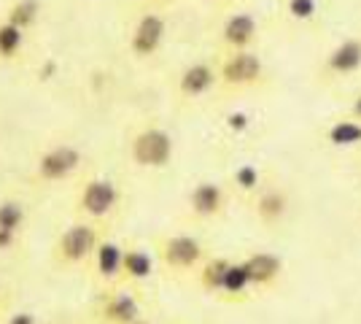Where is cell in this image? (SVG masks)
Listing matches in <instances>:
<instances>
[{"label":"cell","instance_id":"obj_2","mask_svg":"<svg viewBox=\"0 0 361 324\" xmlns=\"http://www.w3.org/2000/svg\"><path fill=\"white\" fill-rule=\"evenodd\" d=\"M216 73H219V81L229 90H251L264 78V62L251 49L229 52Z\"/></svg>","mask_w":361,"mask_h":324},{"label":"cell","instance_id":"obj_25","mask_svg":"<svg viewBox=\"0 0 361 324\" xmlns=\"http://www.w3.org/2000/svg\"><path fill=\"white\" fill-rule=\"evenodd\" d=\"M226 127H229L235 136H240V133H245V130L251 127V114H248V111H232V114L226 116Z\"/></svg>","mask_w":361,"mask_h":324},{"label":"cell","instance_id":"obj_23","mask_svg":"<svg viewBox=\"0 0 361 324\" xmlns=\"http://www.w3.org/2000/svg\"><path fill=\"white\" fill-rule=\"evenodd\" d=\"M226 265H229V260H224V257H213V260L202 263V268H200V281H202V287L208 292H219L221 289Z\"/></svg>","mask_w":361,"mask_h":324},{"label":"cell","instance_id":"obj_27","mask_svg":"<svg viewBox=\"0 0 361 324\" xmlns=\"http://www.w3.org/2000/svg\"><path fill=\"white\" fill-rule=\"evenodd\" d=\"M6 324H38V319H35L32 313H27V311H19V313H14Z\"/></svg>","mask_w":361,"mask_h":324},{"label":"cell","instance_id":"obj_9","mask_svg":"<svg viewBox=\"0 0 361 324\" xmlns=\"http://www.w3.org/2000/svg\"><path fill=\"white\" fill-rule=\"evenodd\" d=\"M259 35V22L251 11H235L224 19L221 30H219V41L221 47H226L229 52H243L251 49Z\"/></svg>","mask_w":361,"mask_h":324},{"label":"cell","instance_id":"obj_15","mask_svg":"<svg viewBox=\"0 0 361 324\" xmlns=\"http://www.w3.org/2000/svg\"><path fill=\"white\" fill-rule=\"evenodd\" d=\"M94 268L97 276L106 281H116L121 276V265H124V246L116 241H100L94 248Z\"/></svg>","mask_w":361,"mask_h":324},{"label":"cell","instance_id":"obj_24","mask_svg":"<svg viewBox=\"0 0 361 324\" xmlns=\"http://www.w3.org/2000/svg\"><path fill=\"white\" fill-rule=\"evenodd\" d=\"M286 14L294 22H310L318 14V0H288L286 3Z\"/></svg>","mask_w":361,"mask_h":324},{"label":"cell","instance_id":"obj_28","mask_svg":"<svg viewBox=\"0 0 361 324\" xmlns=\"http://www.w3.org/2000/svg\"><path fill=\"white\" fill-rule=\"evenodd\" d=\"M348 116H353V119L361 122V92H356V97H353V103L348 108Z\"/></svg>","mask_w":361,"mask_h":324},{"label":"cell","instance_id":"obj_20","mask_svg":"<svg viewBox=\"0 0 361 324\" xmlns=\"http://www.w3.org/2000/svg\"><path fill=\"white\" fill-rule=\"evenodd\" d=\"M25 47V30L16 28L11 22H3L0 25V57L3 60H14L16 54Z\"/></svg>","mask_w":361,"mask_h":324},{"label":"cell","instance_id":"obj_17","mask_svg":"<svg viewBox=\"0 0 361 324\" xmlns=\"http://www.w3.org/2000/svg\"><path fill=\"white\" fill-rule=\"evenodd\" d=\"M154 273V257L146 248H124V265H121V276L133 278V281H146Z\"/></svg>","mask_w":361,"mask_h":324},{"label":"cell","instance_id":"obj_30","mask_svg":"<svg viewBox=\"0 0 361 324\" xmlns=\"http://www.w3.org/2000/svg\"><path fill=\"white\" fill-rule=\"evenodd\" d=\"M208 3H221V0H208Z\"/></svg>","mask_w":361,"mask_h":324},{"label":"cell","instance_id":"obj_29","mask_svg":"<svg viewBox=\"0 0 361 324\" xmlns=\"http://www.w3.org/2000/svg\"><path fill=\"white\" fill-rule=\"evenodd\" d=\"M133 324H149V322H143V319H137V322H133Z\"/></svg>","mask_w":361,"mask_h":324},{"label":"cell","instance_id":"obj_26","mask_svg":"<svg viewBox=\"0 0 361 324\" xmlns=\"http://www.w3.org/2000/svg\"><path fill=\"white\" fill-rule=\"evenodd\" d=\"M16 241H19V235H16V232L0 230V251H8V248H14Z\"/></svg>","mask_w":361,"mask_h":324},{"label":"cell","instance_id":"obj_12","mask_svg":"<svg viewBox=\"0 0 361 324\" xmlns=\"http://www.w3.org/2000/svg\"><path fill=\"white\" fill-rule=\"evenodd\" d=\"M216 81H219V73H216V68L211 62H192V65H186L180 71L178 92L183 97H189V100H197V97L211 92L216 87Z\"/></svg>","mask_w":361,"mask_h":324},{"label":"cell","instance_id":"obj_16","mask_svg":"<svg viewBox=\"0 0 361 324\" xmlns=\"http://www.w3.org/2000/svg\"><path fill=\"white\" fill-rule=\"evenodd\" d=\"M326 140L334 149H356V146H361V122L353 116L331 122L326 127Z\"/></svg>","mask_w":361,"mask_h":324},{"label":"cell","instance_id":"obj_18","mask_svg":"<svg viewBox=\"0 0 361 324\" xmlns=\"http://www.w3.org/2000/svg\"><path fill=\"white\" fill-rule=\"evenodd\" d=\"M248 289H254V284H251V276H248L245 263H243V260L240 263H232V260H229L219 294H226V297H243Z\"/></svg>","mask_w":361,"mask_h":324},{"label":"cell","instance_id":"obj_13","mask_svg":"<svg viewBox=\"0 0 361 324\" xmlns=\"http://www.w3.org/2000/svg\"><path fill=\"white\" fill-rule=\"evenodd\" d=\"M245 268H248V276H251V284L256 287H272L281 273H283V263L272 254V251H254L251 257L243 260Z\"/></svg>","mask_w":361,"mask_h":324},{"label":"cell","instance_id":"obj_22","mask_svg":"<svg viewBox=\"0 0 361 324\" xmlns=\"http://www.w3.org/2000/svg\"><path fill=\"white\" fill-rule=\"evenodd\" d=\"M38 14H41V6H38L35 0H16L14 6L8 8V19H6V22H11L16 28L27 30V28L35 25Z\"/></svg>","mask_w":361,"mask_h":324},{"label":"cell","instance_id":"obj_1","mask_svg":"<svg viewBox=\"0 0 361 324\" xmlns=\"http://www.w3.org/2000/svg\"><path fill=\"white\" fill-rule=\"evenodd\" d=\"M176 155L173 136L162 127H143L130 140V160L143 170L167 168Z\"/></svg>","mask_w":361,"mask_h":324},{"label":"cell","instance_id":"obj_11","mask_svg":"<svg viewBox=\"0 0 361 324\" xmlns=\"http://www.w3.org/2000/svg\"><path fill=\"white\" fill-rule=\"evenodd\" d=\"M226 208V189L219 181H197L189 192V211L195 219H216Z\"/></svg>","mask_w":361,"mask_h":324},{"label":"cell","instance_id":"obj_10","mask_svg":"<svg viewBox=\"0 0 361 324\" xmlns=\"http://www.w3.org/2000/svg\"><path fill=\"white\" fill-rule=\"evenodd\" d=\"M326 78H348L361 71V38H345L329 49L321 65Z\"/></svg>","mask_w":361,"mask_h":324},{"label":"cell","instance_id":"obj_19","mask_svg":"<svg viewBox=\"0 0 361 324\" xmlns=\"http://www.w3.org/2000/svg\"><path fill=\"white\" fill-rule=\"evenodd\" d=\"M232 184L238 186L240 192H245V195H256L264 186V173L254 162H243L232 173Z\"/></svg>","mask_w":361,"mask_h":324},{"label":"cell","instance_id":"obj_6","mask_svg":"<svg viewBox=\"0 0 361 324\" xmlns=\"http://www.w3.org/2000/svg\"><path fill=\"white\" fill-rule=\"evenodd\" d=\"M167 35V22L162 14L157 11H149L143 14L135 22V28L130 32V52L135 54L137 60H146V57H154L162 44H165Z\"/></svg>","mask_w":361,"mask_h":324},{"label":"cell","instance_id":"obj_4","mask_svg":"<svg viewBox=\"0 0 361 324\" xmlns=\"http://www.w3.org/2000/svg\"><path fill=\"white\" fill-rule=\"evenodd\" d=\"M81 165V152L73 143H57L51 149H46L44 155L38 157L35 165V176L46 181V184H60L65 179H71Z\"/></svg>","mask_w":361,"mask_h":324},{"label":"cell","instance_id":"obj_8","mask_svg":"<svg viewBox=\"0 0 361 324\" xmlns=\"http://www.w3.org/2000/svg\"><path fill=\"white\" fill-rule=\"evenodd\" d=\"M291 200L288 192L278 184H264L254 198V214L264 227H278L288 219Z\"/></svg>","mask_w":361,"mask_h":324},{"label":"cell","instance_id":"obj_14","mask_svg":"<svg viewBox=\"0 0 361 324\" xmlns=\"http://www.w3.org/2000/svg\"><path fill=\"white\" fill-rule=\"evenodd\" d=\"M100 313L111 324H133L140 319V303L130 292H114L106 297Z\"/></svg>","mask_w":361,"mask_h":324},{"label":"cell","instance_id":"obj_31","mask_svg":"<svg viewBox=\"0 0 361 324\" xmlns=\"http://www.w3.org/2000/svg\"><path fill=\"white\" fill-rule=\"evenodd\" d=\"M157 3H165V0H157Z\"/></svg>","mask_w":361,"mask_h":324},{"label":"cell","instance_id":"obj_5","mask_svg":"<svg viewBox=\"0 0 361 324\" xmlns=\"http://www.w3.org/2000/svg\"><path fill=\"white\" fill-rule=\"evenodd\" d=\"M159 254H162V263H165L170 270H178V273L195 270V268H200L202 260H205V248L200 244V238L186 235V232H178V235L165 238L162 246H159Z\"/></svg>","mask_w":361,"mask_h":324},{"label":"cell","instance_id":"obj_21","mask_svg":"<svg viewBox=\"0 0 361 324\" xmlns=\"http://www.w3.org/2000/svg\"><path fill=\"white\" fill-rule=\"evenodd\" d=\"M25 219H27V214H25V205L19 200H3L0 203V230L6 232H22V227H25Z\"/></svg>","mask_w":361,"mask_h":324},{"label":"cell","instance_id":"obj_3","mask_svg":"<svg viewBox=\"0 0 361 324\" xmlns=\"http://www.w3.org/2000/svg\"><path fill=\"white\" fill-rule=\"evenodd\" d=\"M100 244L97 230L90 222H75L57 238V260L62 265H81L87 263L94 248Z\"/></svg>","mask_w":361,"mask_h":324},{"label":"cell","instance_id":"obj_7","mask_svg":"<svg viewBox=\"0 0 361 324\" xmlns=\"http://www.w3.org/2000/svg\"><path fill=\"white\" fill-rule=\"evenodd\" d=\"M119 198V186L111 179H90L78 192V208L92 219H103L116 211Z\"/></svg>","mask_w":361,"mask_h":324}]
</instances>
